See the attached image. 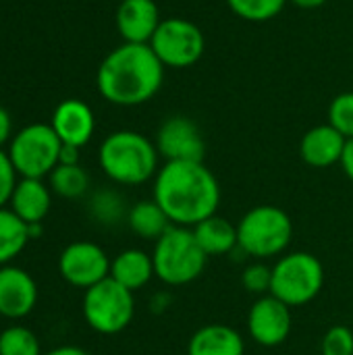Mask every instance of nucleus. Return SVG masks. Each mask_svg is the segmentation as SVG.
<instances>
[{"label": "nucleus", "mask_w": 353, "mask_h": 355, "mask_svg": "<svg viewBox=\"0 0 353 355\" xmlns=\"http://www.w3.org/2000/svg\"><path fill=\"white\" fill-rule=\"evenodd\" d=\"M154 200L173 225L193 229L216 214L221 187L204 162H166L154 177Z\"/></svg>", "instance_id": "f257e3e1"}, {"label": "nucleus", "mask_w": 353, "mask_h": 355, "mask_svg": "<svg viewBox=\"0 0 353 355\" xmlns=\"http://www.w3.org/2000/svg\"><path fill=\"white\" fill-rule=\"evenodd\" d=\"M164 83V64L150 44L123 42L110 50L98 67L96 85L100 96L114 106H141Z\"/></svg>", "instance_id": "f03ea898"}, {"label": "nucleus", "mask_w": 353, "mask_h": 355, "mask_svg": "<svg viewBox=\"0 0 353 355\" xmlns=\"http://www.w3.org/2000/svg\"><path fill=\"white\" fill-rule=\"evenodd\" d=\"M158 158L156 144L131 129L110 133L98 150L100 168L119 185H141L156 177Z\"/></svg>", "instance_id": "7ed1b4c3"}, {"label": "nucleus", "mask_w": 353, "mask_h": 355, "mask_svg": "<svg viewBox=\"0 0 353 355\" xmlns=\"http://www.w3.org/2000/svg\"><path fill=\"white\" fill-rule=\"evenodd\" d=\"M206 260L208 256L200 248L193 231L177 225L154 243L152 252L154 275L171 287L193 283L204 272Z\"/></svg>", "instance_id": "20e7f679"}, {"label": "nucleus", "mask_w": 353, "mask_h": 355, "mask_svg": "<svg viewBox=\"0 0 353 355\" xmlns=\"http://www.w3.org/2000/svg\"><path fill=\"white\" fill-rule=\"evenodd\" d=\"M291 239L293 223L279 206H256L237 225V248L256 260L281 256Z\"/></svg>", "instance_id": "39448f33"}, {"label": "nucleus", "mask_w": 353, "mask_h": 355, "mask_svg": "<svg viewBox=\"0 0 353 355\" xmlns=\"http://www.w3.org/2000/svg\"><path fill=\"white\" fill-rule=\"evenodd\" d=\"M325 285V268L320 260L308 252H293L279 258L273 266L270 295L289 308L310 304Z\"/></svg>", "instance_id": "423d86ee"}, {"label": "nucleus", "mask_w": 353, "mask_h": 355, "mask_svg": "<svg viewBox=\"0 0 353 355\" xmlns=\"http://www.w3.org/2000/svg\"><path fill=\"white\" fill-rule=\"evenodd\" d=\"M60 148L52 125L33 123L12 135L8 156L21 179H44L58 166Z\"/></svg>", "instance_id": "0eeeda50"}, {"label": "nucleus", "mask_w": 353, "mask_h": 355, "mask_svg": "<svg viewBox=\"0 0 353 355\" xmlns=\"http://www.w3.org/2000/svg\"><path fill=\"white\" fill-rule=\"evenodd\" d=\"M135 316L133 291L119 285L114 279H104L85 289L83 318L100 335H117L125 331Z\"/></svg>", "instance_id": "6e6552de"}, {"label": "nucleus", "mask_w": 353, "mask_h": 355, "mask_svg": "<svg viewBox=\"0 0 353 355\" xmlns=\"http://www.w3.org/2000/svg\"><path fill=\"white\" fill-rule=\"evenodd\" d=\"M150 48L164 69H189L204 56L206 37L193 21L169 17L160 21L150 40Z\"/></svg>", "instance_id": "1a4fd4ad"}, {"label": "nucleus", "mask_w": 353, "mask_h": 355, "mask_svg": "<svg viewBox=\"0 0 353 355\" xmlns=\"http://www.w3.org/2000/svg\"><path fill=\"white\" fill-rule=\"evenodd\" d=\"M58 272L69 285L89 289L110 277V260L100 245L92 241H75L62 250Z\"/></svg>", "instance_id": "9d476101"}, {"label": "nucleus", "mask_w": 353, "mask_h": 355, "mask_svg": "<svg viewBox=\"0 0 353 355\" xmlns=\"http://www.w3.org/2000/svg\"><path fill=\"white\" fill-rule=\"evenodd\" d=\"M154 144L166 162H204L206 144L202 131L187 116L166 119L160 125Z\"/></svg>", "instance_id": "9b49d317"}, {"label": "nucleus", "mask_w": 353, "mask_h": 355, "mask_svg": "<svg viewBox=\"0 0 353 355\" xmlns=\"http://www.w3.org/2000/svg\"><path fill=\"white\" fill-rule=\"evenodd\" d=\"M248 331L262 347H277L291 333V308L275 295H262L248 314Z\"/></svg>", "instance_id": "f8f14e48"}, {"label": "nucleus", "mask_w": 353, "mask_h": 355, "mask_svg": "<svg viewBox=\"0 0 353 355\" xmlns=\"http://www.w3.org/2000/svg\"><path fill=\"white\" fill-rule=\"evenodd\" d=\"M37 304V285L29 272L19 266H0V316L19 320L33 312Z\"/></svg>", "instance_id": "ddd939ff"}, {"label": "nucleus", "mask_w": 353, "mask_h": 355, "mask_svg": "<svg viewBox=\"0 0 353 355\" xmlns=\"http://www.w3.org/2000/svg\"><path fill=\"white\" fill-rule=\"evenodd\" d=\"M52 129L62 144L83 148L96 131V116L89 104L77 98L62 100L52 114Z\"/></svg>", "instance_id": "4468645a"}, {"label": "nucleus", "mask_w": 353, "mask_h": 355, "mask_svg": "<svg viewBox=\"0 0 353 355\" xmlns=\"http://www.w3.org/2000/svg\"><path fill=\"white\" fill-rule=\"evenodd\" d=\"M114 21L123 42L150 44L162 19L154 0H121Z\"/></svg>", "instance_id": "2eb2a0df"}, {"label": "nucleus", "mask_w": 353, "mask_h": 355, "mask_svg": "<svg viewBox=\"0 0 353 355\" xmlns=\"http://www.w3.org/2000/svg\"><path fill=\"white\" fill-rule=\"evenodd\" d=\"M347 139L329 123L308 129L300 141V156L308 166L329 168L341 162Z\"/></svg>", "instance_id": "dca6fc26"}, {"label": "nucleus", "mask_w": 353, "mask_h": 355, "mask_svg": "<svg viewBox=\"0 0 353 355\" xmlns=\"http://www.w3.org/2000/svg\"><path fill=\"white\" fill-rule=\"evenodd\" d=\"M52 206L50 189L42 179H19L15 193L10 198V210L25 223H42Z\"/></svg>", "instance_id": "f3484780"}, {"label": "nucleus", "mask_w": 353, "mask_h": 355, "mask_svg": "<svg viewBox=\"0 0 353 355\" xmlns=\"http://www.w3.org/2000/svg\"><path fill=\"white\" fill-rule=\"evenodd\" d=\"M243 337L227 324H206L193 333L187 355H243Z\"/></svg>", "instance_id": "a211bd4d"}, {"label": "nucleus", "mask_w": 353, "mask_h": 355, "mask_svg": "<svg viewBox=\"0 0 353 355\" xmlns=\"http://www.w3.org/2000/svg\"><path fill=\"white\" fill-rule=\"evenodd\" d=\"M154 277L152 256L141 250H125L110 262V279L123 285L129 291H137L150 283Z\"/></svg>", "instance_id": "6ab92c4d"}, {"label": "nucleus", "mask_w": 353, "mask_h": 355, "mask_svg": "<svg viewBox=\"0 0 353 355\" xmlns=\"http://www.w3.org/2000/svg\"><path fill=\"white\" fill-rule=\"evenodd\" d=\"M191 231L208 258L231 254L237 248V227H233L223 216L214 214V216L202 220L200 225H196Z\"/></svg>", "instance_id": "aec40b11"}, {"label": "nucleus", "mask_w": 353, "mask_h": 355, "mask_svg": "<svg viewBox=\"0 0 353 355\" xmlns=\"http://www.w3.org/2000/svg\"><path fill=\"white\" fill-rule=\"evenodd\" d=\"M127 225L141 239L154 241H158L173 227L166 212L158 206L156 200H141L135 206H131L127 212Z\"/></svg>", "instance_id": "412c9836"}, {"label": "nucleus", "mask_w": 353, "mask_h": 355, "mask_svg": "<svg viewBox=\"0 0 353 355\" xmlns=\"http://www.w3.org/2000/svg\"><path fill=\"white\" fill-rule=\"evenodd\" d=\"M27 243V225L10 208H0V266H8Z\"/></svg>", "instance_id": "4be33fe9"}, {"label": "nucleus", "mask_w": 353, "mask_h": 355, "mask_svg": "<svg viewBox=\"0 0 353 355\" xmlns=\"http://www.w3.org/2000/svg\"><path fill=\"white\" fill-rule=\"evenodd\" d=\"M48 177L50 189L67 200L81 198L89 189V175L81 164H58Z\"/></svg>", "instance_id": "5701e85b"}, {"label": "nucleus", "mask_w": 353, "mask_h": 355, "mask_svg": "<svg viewBox=\"0 0 353 355\" xmlns=\"http://www.w3.org/2000/svg\"><path fill=\"white\" fill-rule=\"evenodd\" d=\"M289 0H227L231 12L248 23H266L279 17Z\"/></svg>", "instance_id": "b1692460"}, {"label": "nucleus", "mask_w": 353, "mask_h": 355, "mask_svg": "<svg viewBox=\"0 0 353 355\" xmlns=\"http://www.w3.org/2000/svg\"><path fill=\"white\" fill-rule=\"evenodd\" d=\"M0 355H44L37 337L27 327H8L0 333Z\"/></svg>", "instance_id": "393cba45"}, {"label": "nucleus", "mask_w": 353, "mask_h": 355, "mask_svg": "<svg viewBox=\"0 0 353 355\" xmlns=\"http://www.w3.org/2000/svg\"><path fill=\"white\" fill-rule=\"evenodd\" d=\"M89 210H92V216L102 225H114L129 212V210H125L123 198L108 189L94 193V198L89 202Z\"/></svg>", "instance_id": "a878e982"}, {"label": "nucleus", "mask_w": 353, "mask_h": 355, "mask_svg": "<svg viewBox=\"0 0 353 355\" xmlns=\"http://www.w3.org/2000/svg\"><path fill=\"white\" fill-rule=\"evenodd\" d=\"M329 125H333L345 139H353V92H343L331 100Z\"/></svg>", "instance_id": "bb28decb"}, {"label": "nucleus", "mask_w": 353, "mask_h": 355, "mask_svg": "<svg viewBox=\"0 0 353 355\" xmlns=\"http://www.w3.org/2000/svg\"><path fill=\"white\" fill-rule=\"evenodd\" d=\"M241 283L248 293L268 295L270 285H273V268L262 262H254V264L246 266V270L241 275Z\"/></svg>", "instance_id": "cd10ccee"}, {"label": "nucleus", "mask_w": 353, "mask_h": 355, "mask_svg": "<svg viewBox=\"0 0 353 355\" xmlns=\"http://www.w3.org/2000/svg\"><path fill=\"white\" fill-rule=\"evenodd\" d=\"M322 355H353V333L352 329L337 324L327 331L322 337Z\"/></svg>", "instance_id": "c85d7f7f"}, {"label": "nucleus", "mask_w": 353, "mask_h": 355, "mask_svg": "<svg viewBox=\"0 0 353 355\" xmlns=\"http://www.w3.org/2000/svg\"><path fill=\"white\" fill-rule=\"evenodd\" d=\"M17 177L19 175L10 162L8 152L0 150V208H6V204H10V198H12L15 187L19 183Z\"/></svg>", "instance_id": "c756f323"}, {"label": "nucleus", "mask_w": 353, "mask_h": 355, "mask_svg": "<svg viewBox=\"0 0 353 355\" xmlns=\"http://www.w3.org/2000/svg\"><path fill=\"white\" fill-rule=\"evenodd\" d=\"M10 131H12L10 114H8V110H6V108H2V106H0V150H2V146H4L8 139H12V137H10Z\"/></svg>", "instance_id": "7c9ffc66"}, {"label": "nucleus", "mask_w": 353, "mask_h": 355, "mask_svg": "<svg viewBox=\"0 0 353 355\" xmlns=\"http://www.w3.org/2000/svg\"><path fill=\"white\" fill-rule=\"evenodd\" d=\"M79 150H81V148L62 144L60 156H58V164H79Z\"/></svg>", "instance_id": "2f4dec72"}, {"label": "nucleus", "mask_w": 353, "mask_h": 355, "mask_svg": "<svg viewBox=\"0 0 353 355\" xmlns=\"http://www.w3.org/2000/svg\"><path fill=\"white\" fill-rule=\"evenodd\" d=\"M341 168L343 173L347 175V179L353 181V139H347L345 144V150H343V156H341Z\"/></svg>", "instance_id": "473e14b6"}, {"label": "nucleus", "mask_w": 353, "mask_h": 355, "mask_svg": "<svg viewBox=\"0 0 353 355\" xmlns=\"http://www.w3.org/2000/svg\"><path fill=\"white\" fill-rule=\"evenodd\" d=\"M44 355H89L87 352H83L81 347H73V345H64V347H56L52 352Z\"/></svg>", "instance_id": "72a5a7b5"}, {"label": "nucleus", "mask_w": 353, "mask_h": 355, "mask_svg": "<svg viewBox=\"0 0 353 355\" xmlns=\"http://www.w3.org/2000/svg\"><path fill=\"white\" fill-rule=\"evenodd\" d=\"M291 4H295L298 8H306V10H312V8H318L322 4H327V0H289Z\"/></svg>", "instance_id": "f704fd0d"}, {"label": "nucleus", "mask_w": 353, "mask_h": 355, "mask_svg": "<svg viewBox=\"0 0 353 355\" xmlns=\"http://www.w3.org/2000/svg\"><path fill=\"white\" fill-rule=\"evenodd\" d=\"M27 233H29V241H31V239H37V237L44 233L42 223H31V225H27Z\"/></svg>", "instance_id": "c9c22d12"}]
</instances>
